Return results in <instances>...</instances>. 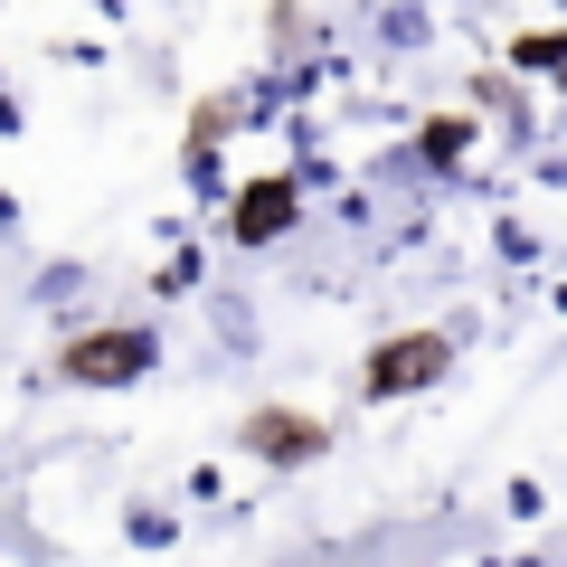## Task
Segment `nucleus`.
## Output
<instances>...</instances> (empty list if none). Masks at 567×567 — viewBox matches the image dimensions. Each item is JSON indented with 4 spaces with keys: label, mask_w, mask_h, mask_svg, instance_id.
<instances>
[{
    "label": "nucleus",
    "mask_w": 567,
    "mask_h": 567,
    "mask_svg": "<svg viewBox=\"0 0 567 567\" xmlns=\"http://www.w3.org/2000/svg\"><path fill=\"white\" fill-rule=\"evenodd\" d=\"M445 369V341L435 331H416V341H388L379 360H369V398H406V388H425Z\"/></svg>",
    "instance_id": "f03ea898"
},
{
    "label": "nucleus",
    "mask_w": 567,
    "mask_h": 567,
    "mask_svg": "<svg viewBox=\"0 0 567 567\" xmlns=\"http://www.w3.org/2000/svg\"><path fill=\"white\" fill-rule=\"evenodd\" d=\"M284 227H293V181H256L246 208H237V237L265 246V237H284Z\"/></svg>",
    "instance_id": "7ed1b4c3"
},
{
    "label": "nucleus",
    "mask_w": 567,
    "mask_h": 567,
    "mask_svg": "<svg viewBox=\"0 0 567 567\" xmlns=\"http://www.w3.org/2000/svg\"><path fill=\"white\" fill-rule=\"evenodd\" d=\"M152 360H162L152 331H95V341L66 350V379H76V388H123V379H142Z\"/></svg>",
    "instance_id": "f257e3e1"
}]
</instances>
